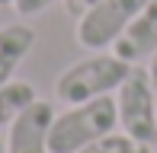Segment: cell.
Listing matches in <instances>:
<instances>
[{"mask_svg": "<svg viewBox=\"0 0 157 153\" xmlns=\"http://www.w3.org/2000/svg\"><path fill=\"white\" fill-rule=\"evenodd\" d=\"M119 128V105L112 96H99L83 105H71L55 115L48 131V153H80L93 141L112 134Z\"/></svg>", "mask_w": 157, "mask_h": 153, "instance_id": "cell-1", "label": "cell"}, {"mask_svg": "<svg viewBox=\"0 0 157 153\" xmlns=\"http://www.w3.org/2000/svg\"><path fill=\"white\" fill-rule=\"evenodd\" d=\"M132 70L135 67L125 64L116 54H93V58H83L77 64H71L58 76L55 96L64 105H83L90 99H99V96H109L112 89H119Z\"/></svg>", "mask_w": 157, "mask_h": 153, "instance_id": "cell-2", "label": "cell"}, {"mask_svg": "<svg viewBox=\"0 0 157 153\" xmlns=\"http://www.w3.org/2000/svg\"><path fill=\"white\" fill-rule=\"evenodd\" d=\"M147 6V0H99L77 19V45L87 51H106L119 41L135 16Z\"/></svg>", "mask_w": 157, "mask_h": 153, "instance_id": "cell-3", "label": "cell"}, {"mask_svg": "<svg viewBox=\"0 0 157 153\" xmlns=\"http://www.w3.org/2000/svg\"><path fill=\"white\" fill-rule=\"evenodd\" d=\"M116 105H119V124L128 137L141 144H157V109H154V89L147 67H135L128 80L116 89Z\"/></svg>", "mask_w": 157, "mask_h": 153, "instance_id": "cell-4", "label": "cell"}, {"mask_svg": "<svg viewBox=\"0 0 157 153\" xmlns=\"http://www.w3.org/2000/svg\"><path fill=\"white\" fill-rule=\"evenodd\" d=\"M55 121V109L52 102L35 99L16 121L10 124L6 134V150L3 153H48V131Z\"/></svg>", "mask_w": 157, "mask_h": 153, "instance_id": "cell-5", "label": "cell"}, {"mask_svg": "<svg viewBox=\"0 0 157 153\" xmlns=\"http://www.w3.org/2000/svg\"><path fill=\"white\" fill-rule=\"evenodd\" d=\"M112 54L125 64H141L157 54V0H147V6L128 23V29L112 45Z\"/></svg>", "mask_w": 157, "mask_h": 153, "instance_id": "cell-6", "label": "cell"}, {"mask_svg": "<svg viewBox=\"0 0 157 153\" xmlns=\"http://www.w3.org/2000/svg\"><path fill=\"white\" fill-rule=\"evenodd\" d=\"M32 48H35V29H29L26 23L0 26V86L13 80L16 67L26 61Z\"/></svg>", "mask_w": 157, "mask_h": 153, "instance_id": "cell-7", "label": "cell"}, {"mask_svg": "<svg viewBox=\"0 0 157 153\" xmlns=\"http://www.w3.org/2000/svg\"><path fill=\"white\" fill-rule=\"evenodd\" d=\"M39 99L35 96V86L26 80H10L0 86V128H10L32 102Z\"/></svg>", "mask_w": 157, "mask_h": 153, "instance_id": "cell-8", "label": "cell"}, {"mask_svg": "<svg viewBox=\"0 0 157 153\" xmlns=\"http://www.w3.org/2000/svg\"><path fill=\"white\" fill-rule=\"evenodd\" d=\"M80 153H154V150H151V144L135 141V137H128L125 131H122V134H116V131H112V134L93 141L90 147H83Z\"/></svg>", "mask_w": 157, "mask_h": 153, "instance_id": "cell-9", "label": "cell"}, {"mask_svg": "<svg viewBox=\"0 0 157 153\" xmlns=\"http://www.w3.org/2000/svg\"><path fill=\"white\" fill-rule=\"evenodd\" d=\"M52 3H58V0H13V10H16L19 16H35V13L48 10Z\"/></svg>", "mask_w": 157, "mask_h": 153, "instance_id": "cell-10", "label": "cell"}, {"mask_svg": "<svg viewBox=\"0 0 157 153\" xmlns=\"http://www.w3.org/2000/svg\"><path fill=\"white\" fill-rule=\"evenodd\" d=\"M96 3H99V0H67V13L77 16V13H87L90 6H96Z\"/></svg>", "mask_w": 157, "mask_h": 153, "instance_id": "cell-11", "label": "cell"}, {"mask_svg": "<svg viewBox=\"0 0 157 153\" xmlns=\"http://www.w3.org/2000/svg\"><path fill=\"white\" fill-rule=\"evenodd\" d=\"M147 76H151V89H154V109H157V54L147 61Z\"/></svg>", "mask_w": 157, "mask_h": 153, "instance_id": "cell-12", "label": "cell"}, {"mask_svg": "<svg viewBox=\"0 0 157 153\" xmlns=\"http://www.w3.org/2000/svg\"><path fill=\"white\" fill-rule=\"evenodd\" d=\"M0 6H13V0H0Z\"/></svg>", "mask_w": 157, "mask_h": 153, "instance_id": "cell-13", "label": "cell"}, {"mask_svg": "<svg viewBox=\"0 0 157 153\" xmlns=\"http://www.w3.org/2000/svg\"><path fill=\"white\" fill-rule=\"evenodd\" d=\"M3 150H6V144H3V141H0V153H3Z\"/></svg>", "mask_w": 157, "mask_h": 153, "instance_id": "cell-14", "label": "cell"}]
</instances>
